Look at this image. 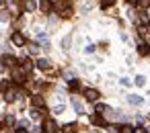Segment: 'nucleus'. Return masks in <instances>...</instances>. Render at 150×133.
<instances>
[{"mask_svg":"<svg viewBox=\"0 0 150 133\" xmlns=\"http://www.w3.org/2000/svg\"><path fill=\"white\" fill-rule=\"evenodd\" d=\"M136 84H138V86H144V84H146V78H144V76H138V78H136Z\"/></svg>","mask_w":150,"mask_h":133,"instance_id":"20","label":"nucleus"},{"mask_svg":"<svg viewBox=\"0 0 150 133\" xmlns=\"http://www.w3.org/2000/svg\"><path fill=\"white\" fill-rule=\"evenodd\" d=\"M23 70L25 72H31V62L29 60H23Z\"/></svg>","mask_w":150,"mask_h":133,"instance_id":"19","label":"nucleus"},{"mask_svg":"<svg viewBox=\"0 0 150 133\" xmlns=\"http://www.w3.org/2000/svg\"><path fill=\"white\" fill-rule=\"evenodd\" d=\"M84 96H86V100H91V102H97V98H99V92H97L95 88H86V90H84Z\"/></svg>","mask_w":150,"mask_h":133,"instance_id":"2","label":"nucleus"},{"mask_svg":"<svg viewBox=\"0 0 150 133\" xmlns=\"http://www.w3.org/2000/svg\"><path fill=\"white\" fill-rule=\"evenodd\" d=\"M127 2H129V4H136V2H138V0H127Z\"/></svg>","mask_w":150,"mask_h":133,"instance_id":"29","label":"nucleus"},{"mask_svg":"<svg viewBox=\"0 0 150 133\" xmlns=\"http://www.w3.org/2000/svg\"><path fill=\"white\" fill-rule=\"evenodd\" d=\"M33 106H37V108H43V106H45L43 98H41V96H33Z\"/></svg>","mask_w":150,"mask_h":133,"instance_id":"10","label":"nucleus"},{"mask_svg":"<svg viewBox=\"0 0 150 133\" xmlns=\"http://www.w3.org/2000/svg\"><path fill=\"white\" fill-rule=\"evenodd\" d=\"M76 131V125L74 123H68V125H64V129H62V133H74Z\"/></svg>","mask_w":150,"mask_h":133,"instance_id":"12","label":"nucleus"},{"mask_svg":"<svg viewBox=\"0 0 150 133\" xmlns=\"http://www.w3.org/2000/svg\"><path fill=\"white\" fill-rule=\"evenodd\" d=\"M39 117H41V111H39V108H35V106H33V111H31V119H35V121H37V119H39Z\"/></svg>","mask_w":150,"mask_h":133,"instance_id":"17","label":"nucleus"},{"mask_svg":"<svg viewBox=\"0 0 150 133\" xmlns=\"http://www.w3.org/2000/svg\"><path fill=\"white\" fill-rule=\"evenodd\" d=\"M2 64L8 66V68H15V66H17V60H15L13 55H4V57H2Z\"/></svg>","mask_w":150,"mask_h":133,"instance_id":"5","label":"nucleus"},{"mask_svg":"<svg viewBox=\"0 0 150 133\" xmlns=\"http://www.w3.org/2000/svg\"><path fill=\"white\" fill-rule=\"evenodd\" d=\"M72 104H74V108H76V113H78V115H82V113H84V108H82V104H80L78 100H72Z\"/></svg>","mask_w":150,"mask_h":133,"instance_id":"14","label":"nucleus"},{"mask_svg":"<svg viewBox=\"0 0 150 133\" xmlns=\"http://www.w3.org/2000/svg\"><path fill=\"white\" fill-rule=\"evenodd\" d=\"M91 123H93V125H105L103 117H99V115H93V117H91Z\"/></svg>","mask_w":150,"mask_h":133,"instance_id":"11","label":"nucleus"},{"mask_svg":"<svg viewBox=\"0 0 150 133\" xmlns=\"http://www.w3.org/2000/svg\"><path fill=\"white\" fill-rule=\"evenodd\" d=\"M138 53H140V55H148V53H150L148 45H146V43H140V45H138Z\"/></svg>","mask_w":150,"mask_h":133,"instance_id":"9","label":"nucleus"},{"mask_svg":"<svg viewBox=\"0 0 150 133\" xmlns=\"http://www.w3.org/2000/svg\"><path fill=\"white\" fill-rule=\"evenodd\" d=\"M115 4V0H101V6L103 8H107V6H113Z\"/></svg>","mask_w":150,"mask_h":133,"instance_id":"18","label":"nucleus"},{"mask_svg":"<svg viewBox=\"0 0 150 133\" xmlns=\"http://www.w3.org/2000/svg\"><path fill=\"white\" fill-rule=\"evenodd\" d=\"M109 133H119V127H109Z\"/></svg>","mask_w":150,"mask_h":133,"instance_id":"26","label":"nucleus"},{"mask_svg":"<svg viewBox=\"0 0 150 133\" xmlns=\"http://www.w3.org/2000/svg\"><path fill=\"white\" fill-rule=\"evenodd\" d=\"M127 102L138 106V104H142V102H144V98H142V96H136V94H129V96H127Z\"/></svg>","mask_w":150,"mask_h":133,"instance_id":"7","label":"nucleus"},{"mask_svg":"<svg viewBox=\"0 0 150 133\" xmlns=\"http://www.w3.org/2000/svg\"><path fill=\"white\" fill-rule=\"evenodd\" d=\"M138 2H140V6H148V4H150V0H138Z\"/></svg>","mask_w":150,"mask_h":133,"instance_id":"24","label":"nucleus"},{"mask_svg":"<svg viewBox=\"0 0 150 133\" xmlns=\"http://www.w3.org/2000/svg\"><path fill=\"white\" fill-rule=\"evenodd\" d=\"M35 8H37V4L33 2V0H25V10H27V13H33Z\"/></svg>","mask_w":150,"mask_h":133,"instance_id":"8","label":"nucleus"},{"mask_svg":"<svg viewBox=\"0 0 150 133\" xmlns=\"http://www.w3.org/2000/svg\"><path fill=\"white\" fill-rule=\"evenodd\" d=\"M4 123H6V125H15V117H11V115H8V117L4 119Z\"/></svg>","mask_w":150,"mask_h":133,"instance_id":"21","label":"nucleus"},{"mask_svg":"<svg viewBox=\"0 0 150 133\" xmlns=\"http://www.w3.org/2000/svg\"><path fill=\"white\" fill-rule=\"evenodd\" d=\"M119 133H134V127L132 125H121L119 127Z\"/></svg>","mask_w":150,"mask_h":133,"instance_id":"13","label":"nucleus"},{"mask_svg":"<svg viewBox=\"0 0 150 133\" xmlns=\"http://www.w3.org/2000/svg\"><path fill=\"white\" fill-rule=\"evenodd\" d=\"M68 86H70V90H78V88H80L78 80H70V82H68Z\"/></svg>","mask_w":150,"mask_h":133,"instance_id":"16","label":"nucleus"},{"mask_svg":"<svg viewBox=\"0 0 150 133\" xmlns=\"http://www.w3.org/2000/svg\"><path fill=\"white\" fill-rule=\"evenodd\" d=\"M0 21H8V13H0Z\"/></svg>","mask_w":150,"mask_h":133,"instance_id":"23","label":"nucleus"},{"mask_svg":"<svg viewBox=\"0 0 150 133\" xmlns=\"http://www.w3.org/2000/svg\"><path fill=\"white\" fill-rule=\"evenodd\" d=\"M134 133H146V129L144 127H138V129H134Z\"/></svg>","mask_w":150,"mask_h":133,"instance_id":"27","label":"nucleus"},{"mask_svg":"<svg viewBox=\"0 0 150 133\" xmlns=\"http://www.w3.org/2000/svg\"><path fill=\"white\" fill-rule=\"evenodd\" d=\"M37 68H39V70H50V68H52V64H50V60L41 57V60H37Z\"/></svg>","mask_w":150,"mask_h":133,"instance_id":"6","label":"nucleus"},{"mask_svg":"<svg viewBox=\"0 0 150 133\" xmlns=\"http://www.w3.org/2000/svg\"><path fill=\"white\" fill-rule=\"evenodd\" d=\"M43 131H45V133H58V125H56V121L47 119V121L43 123Z\"/></svg>","mask_w":150,"mask_h":133,"instance_id":"1","label":"nucleus"},{"mask_svg":"<svg viewBox=\"0 0 150 133\" xmlns=\"http://www.w3.org/2000/svg\"><path fill=\"white\" fill-rule=\"evenodd\" d=\"M13 43L15 45H25V35L23 33H15L13 35Z\"/></svg>","mask_w":150,"mask_h":133,"instance_id":"4","label":"nucleus"},{"mask_svg":"<svg viewBox=\"0 0 150 133\" xmlns=\"http://www.w3.org/2000/svg\"><path fill=\"white\" fill-rule=\"evenodd\" d=\"M50 8H52V2H50V0H41V10H45V13H47Z\"/></svg>","mask_w":150,"mask_h":133,"instance_id":"15","label":"nucleus"},{"mask_svg":"<svg viewBox=\"0 0 150 133\" xmlns=\"http://www.w3.org/2000/svg\"><path fill=\"white\" fill-rule=\"evenodd\" d=\"M17 96H19V90H15V88H11V90L4 92V100H8V102H13Z\"/></svg>","mask_w":150,"mask_h":133,"instance_id":"3","label":"nucleus"},{"mask_svg":"<svg viewBox=\"0 0 150 133\" xmlns=\"http://www.w3.org/2000/svg\"><path fill=\"white\" fill-rule=\"evenodd\" d=\"M29 51H31V53H37V51H39V47L33 43V45H29Z\"/></svg>","mask_w":150,"mask_h":133,"instance_id":"22","label":"nucleus"},{"mask_svg":"<svg viewBox=\"0 0 150 133\" xmlns=\"http://www.w3.org/2000/svg\"><path fill=\"white\" fill-rule=\"evenodd\" d=\"M17 133H29V131H25V129H17Z\"/></svg>","mask_w":150,"mask_h":133,"instance_id":"28","label":"nucleus"},{"mask_svg":"<svg viewBox=\"0 0 150 133\" xmlns=\"http://www.w3.org/2000/svg\"><path fill=\"white\" fill-rule=\"evenodd\" d=\"M62 111H64V106H62V104H60V106H56V108H54V113H58V115H60V113H62Z\"/></svg>","mask_w":150,"mask_h":133,"instance_id":"25","label":"nucleus"}]
</instances>
